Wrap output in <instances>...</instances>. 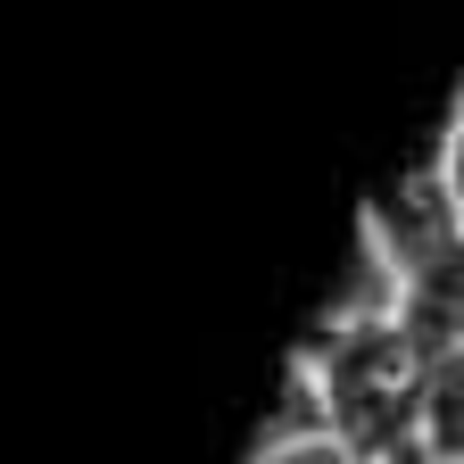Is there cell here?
<instances>
[{"instance_id": "cell-3", "label": "cell", "mask_w": 464, "mask_h": 464, "mask_svg": "<svg viewBox=\"0 0 464 464\" xmlns=\"http://www.w3.org/2000/svg\"><path fill=\"white\" fill-rule=\"evenodd\" d=\"M456 464H464V456H456Z\"/></svg>"}, {"instance_id": "cell-2", "label": "cell", "mask_w": 464, "mask_h": 464, "mask_svg": "<svg viewBox=\"0 0 464 464\" xmlns=\"http://www.w3.org/2000/svg\"><path fill=\"white\" fill-rule=\"evenodd\" d=\"M440 174H448V199L464 216V100L448 108V133H440Z\"/></svg>"}, {"instance_id": "cell-1", "label": "cell", "mask_w": 464, "mask_h": 464, "mask_svg": "<svg viewBox=\"0 0 464 464\" xmlns=\"http://www.w3.org/2000/svg\"><path fill=\"white\" fill-rule=\"evenodd\" d=\"M299 373H307L315 423L348 448V464H440L431 382L398 307H357L315 324L299 340Z\"/></svg>"}]
</instances>
